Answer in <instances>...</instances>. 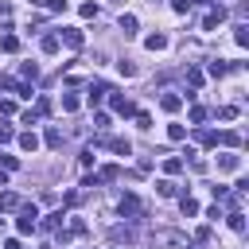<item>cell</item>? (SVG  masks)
<instances>
[{"label": "cell", "mask_w": 249, "mask_h": 249, "mask_svg": "<svg viewBox=\"0 0 249 249\" xmlns=\"http://www.w3.org/2000/svg\"><path fill=\"white\" fill-rule=\"evenodd\" d=\"M97 179H121V167H113V163H109V167H101V175H97Z\"/></svg>", "instance_id": "cell-38"}, {"label": "cell", "mask_w": 249, "mask_h": 249, "mask_svg": "<svg viewBox=\"0 0 249 249\" xmlns=\"http://www.w3.org/2000/svg\"><path fill=\"white\" fill-rule=\"evenodd\" d=\"M218 167H222V171H237V167H241V160H237L233 152H226V156H218Z\"/></svg>", "instance_id": "cell-12"}, {"label": "cell", "mask_w": 249, "mask_h": 249, "mask_svg": "<svg viewBox=\"0 0 249 249\" xmlns=\"http://www.w3.org/2000/svg\"><path fill=\"white\" fill-rule=\"evenodd\" d=\"M191 249H198V245H191Z\"/></svg>", "instance_id": "cell-46"}, {"label": "cell", "mask_w": 249, "mask_h": 249, "mask_svg": "<svg viewBox=\"0 0 249 249\" xmlns=\"http://www.w3.org/2000/svg\"><path fill=\"white\" fill-rule=\"evenodd\" d=\"M109 105H113L121 117H132V113H136V105H132L128 97H121V93H113V97H109Z\"/></svg>", "instance_id": "cell-5"}, {"label": "cell", "mask_w": 249, "mask_h": 249, "mask_svg": "<svg viewBox=\"0 0 249 249\" xmlns=\"http://www.w3.org/2000/svg\"><path fill=\"white\" fill-rule=\"evenodd\" d=\"M226 222H230V230H233V233H245V214H241V210H230V214H226Z\"/></svg>", "instance_id": "cell-8"}, {"label": "cell", "mask_w": 249, "mask_h": 249, "mask_svg": "<svg viewBox=\"0 0 249 249\" xmlns=\"http://www.w3.org/2000/svg\"><path fill=\"white\" fill-rule=\"evenodd\" d=\"M163 171H167V175H179V171H183V160H175V156L163 160Z\"/></svg>", "instance_id": "cell-26"}, {"label": "cell", "mask_w": 249, "mask_h": 249, "mask_svg": "<svg viewBox=\"0 0 249 249\" xmlns=\"http://www.w3.org/2000/svg\"><path fill=\"white\" fill-rule=\"evenodd\" d=\"M156 241H160V245H183V233H175V230H163V233H156Z\"/></svg>", "instance_id": "cell-13"}, {"label": "cell", "mask_w": 249, "mask_h": 249, "mask_svg": "<svg viewBox=\"0 0 249 249\" xmlns=\"http://www.w3.org/2000/svg\"><path fill=\"white\" fill-rule=\"evenodd\" d=\"M144 47H148V51H163V47H167V35H160V31H156V35H148V39H144Z\"/></svg>", "instance_id": "cell-15"}, {"label": "cell", "mask_w": 249, "mask_h": 249, "mask_svg": "<svg viewBox=\"0 0 249 249\" xmlns=\"http://www.w3.org/2000/svg\"><path fill=\"white\" fill-rule=\"evenodd\" d=\"M171 8H175V12H179V16H187V12H191V0H175V4H171Z\"/></svg>", "instance_id": "cell-40"}, {"label": "cell", "mask_w": 249, "mask_h": 249, "mask_svg": "<svg viewBox=\"0 0 249 249\" xmlns=\"http://www.w3.org/2000/svg\"><path fill=\"white\" fill-rule=\"evenodd\" d=\"M58 47H62V43H58V35H47V39H43V54H54Z\"/></svg>", "instance_id": "cell-24"}, {"label": "cell", "mask_w": 249, "mask_h": 249, "mask_svg": "<svg viewBox=\"0 0 249 249\" xmlns=\"http://www.w3.org/2000/svg\"><path fill=\"white\" fill-rule=\"evenodd\" d=\"M222 144H226V148H237L241 136H237V132H222Z\"/></svg>", "instance_id": "cell-37"}, {"label": "cell", "mask_w": 249, "mask_h": 249, "mask_svg": "<svg viewBox=\"0 0 249 249\" xmlns=\"http://www.w3.org/2000/svg\"><path fill=\"white\" fill-rule=\"evenodd\" d=\"M109 237H113V241H132L136 233H132L128 226H113V230H109Z\"/></svg>", "instance_id": "cell-16"}, {"label": "cell", "mask_w": 249, "mask_h": 249, "mask_svg": "<svg viewBox=\"0 0 249 249\" xmlns=\"http://www.w3.org/2000/svg\"><path fill=\"white\" fill-rule=\"evenodd\" d=\"M105 144H109V152H117V156H128V152H132V144H128L124 136H113V140H105Z\"/></svg>", "instance_id": "cell-7"}, {"label": "cell", "mask_w": 249, "mask_h": 249, "mask_svg": "<svg viewBox=\"0 0 249 249\" xmlns=\"http://www.w3.org/2000/svg\"><path fill=\"white\" fill-rule=\"evenodd\" d=\"M47 113H51V97H39L35 101V117H47Z\"/></svg>", "instance_id": "cell-31"}, {"label": "cell", "mask_w": 249, "mask_h": 249, "mask_svg": "<svg viewBox=\"0 0 249 249\" xmlns=\"http://www.w3.org/2000/svg\"><path fill=\"white\" fill-rule=\"evenodd\" d=\"M0 113H16V101H8V97H4V101H0Z\"/></svg>", "instance_id": "cell-44"}, {"label": "cell", "mask_w": 249, "mask_h": 249, "mask_svg": "<svg viewBox=\"0 0 249 249\" xmlns=\"http://www.w3.org/2000/svg\"><path fill=\"white\" fill-rule=\"evenodd\" d=\"M43 140H47V148H62V132H58V128H47Z\"/></svg>", "instance_id": "cell-20"}, {"label": "cell", "mask_w": 249, "mask_h": 249, "mask_svg": "<svg viewBox=\"0 0 249 249\" xmlns=\"http://www.w3.org/2000/svg\"><path fill=\"white\" fill-rule=\"evenodd\" d=\"M218 117H222V121H233V117H237V105H222Z\"/></svg>", "instance_id": "cell-34"}, {"label": "cell", "mask_w": 249, "mask_h": 249, "mask_svg": "<svg viewBox=\"0 0 249 249\" xmlns=\"http://www.w3.org/2000/svg\"><path fill=\"white\" fill-rule=\"evenodd\" d=\"M39 226H43V230H58V226H62V210H54V214H47V218H43Z\"/></svg>", "instance_id": "cell-18"}, {"label": "cell", "mask_w": 249, "mask_h": 249, "mask_svg": "<svg viewBox=\"0 0 249 249\" xmlns=\"http://www.w3.org/2000/svg\"><path fill=\"white\" fill-rule=\"evenodd\" d=\"M179 105H183V97H179V93H163V97H160V109H163V113H175Z\"/></svg>", "instance_id": "cell-6"}, {"label": "cell", "mask_w": 249, "mask_h": 249, "mask_svg": "<svg viewBox=\"0 0 249 249\" xmlns=\"http://www.w3.org/2000/svg\"><path fill=\"white\" fill-rule=\"evenodd\" d=\"M19 74H23L27 82H35V78H39V66H35V62H23V66H19Z\"/></svg>", "instance_id": "cell-25"}, {"label": "cell", "mask_w": 249, "mask_h": 249, "mask_svg": "<svg viewBox=\"0 0 249 249\" xmlns=\"http://www.w3.org/2000/svg\"><path fill=\"white\" fill-rule=\"evenodd\" d=\"M19 206H23V202H19L16 191H4V195H0V210H19Z\"/></svg>", "instance_id": "cell-9"}, {"label": "cell", "mask_w": 249, "mask_h": 249, "mask_svg": "<svg viewBox=\"0 0 249 249\" xmlns=\"http://www.w3.org/2000/svg\"><path fill=\"white\" fill-rule=\"evenodd\" d=\"M187 82L198 89V86H202V70H198V66H191V70H187Z\"/></svg>", "instance_id": "cell-29"}, {"label": "cell", "mask_w": 249, "mask_h": 249, "mask_svg": "<svg viewBox=\"0 0 249 249\" xmlns=\"http://www.w3.org/2000/svg\"><path fill=\"white\" fill-rule=\"evenodd\" d=\"M78 12H82V19H97V4H93V0H86Z\"/></svg>", "instance_id": "cell-23"}, {"label": "cell", "mask_w": 249, "mask_h": 249, "mask_svg": "<svg viewBox=\"0 0 249 249\" xmlns=\"http://www.w3.org/2000/svg\"><path fill=\"white\" fill-rule=\"evenodd\" d=\"M226 70H230V66H226V62H222V58H218V62H210V74H214V78H222V74H226Z\"/></svg>", "instance_id": "cell-39"}, {"label": "cell", "mask_w": 249, "mask_h": 249, "mask_svg": "<svg viewBox=\"0 0 249 249\" xmlns=\"http://www.w3.org/2000/svg\"><path fill=\"white\" fill-rule=\"evenodd\" d=\"M0 230H4V218H0Z\"/></svg>", "instance_id": "cell-45"}, {"label": "cell", "mask_w": 249, "mask_h": 249, "mask_svg": "<svg viewBox=\"0 0 249 249\" xmlns=\"http://www.w3.org/2000/svg\"><path fill=\"white\" fill-rule=\"evenodd\" d=\"M183 136H187L183 124H167V140H183Z\"/></svg>", "instance_id": "cell-32"}, {"label": "cell", "mask_w": 249, "mask_h": 249, "mask_svg": "<svg viewBox=\"0 0 249 249\" xmlns=\"http://www.w3.org/2000/svg\"><path fill=\"white\" fill-rule=\"evenodd\" d=\"M195 136H198V144H206V148H210V144H218V132H210V128H198Z\"/></svg>", "instance_id": "cell-21"}, {"label": "cell", "mask_w": 249, "mask_h": 249, "mask_svg": "<svg viewBox=\"0 0 249 249\" xmlns=\"http://www.w3.org/2000/svg\"><path fill=\"white\" fill-rule=\"evenodd\" d=\"M58 43H66L70 51H78L86 39H82V31H78V27H62V31H58Z\"/></svg>", "instance_id": "cell-3"}, {"label": "cell", "mask_w": 249, "mask_h": 249, "mask_svg": "<svg viewBox=\"0 0 249 249\" xmlns=\"http://www.w3.org/2000/svg\"><path fill=\"white\" fill-rule=\"evenodd\" d=\"M12 136H16V132H12V124H0V144H8Z\"/></svg>", "instance_id": "cell-43"}, {"label": "cell", "mask_w": 249, "mask_h": 249, "mask_svg": "<svg viewBox=\"0 0 249 249\" xmlns=\"http://www.w3.org/2000/svg\"><path fill=\"white\" fill-rule=\"evenodd\" d=\"M136 27H140V23H136V16H132V12H124V16H121V31H124V35H136Z\"/></svg>", "instance_id": "cell-14"}, {"label": "cell", "mask_w": 249, "mask_h": 249, "mask_svg": "<svg viewBox=\"0 0 249 249\" xmlns=\"http://www.w3.org/2000/svg\"><path fill=\"white\" fill-rule=\"evenodd\" d=\"M93 128L105 132V128H109V113H97V117H93Z\"/></svg>", "instance_id": "cell-36"}, {"label": "cell", "mask_w": 249, "mask_h": 249, "mask_svg": "<svg viewBox=\"0 0 249 249\" xmlns=\"http://www.w3.org/2000/svg\"><path fill=\"white\" fill-rule=\"evenodd\" d=\"M202 121H206V109L195 105V109H191V124H202Z\"/></svg>", "instance_id": "cell-35"}, {"label": "cell", "mask_w": 249, "mask_h": 249, "mask_svg": "<svg viewBox=\"0 0 249 249\" xmlns=\"http://www.w3.org/2000/svg\"><path fill=\"white\" fill-rule=\"evenodd\" d=\"M117 210H121V218H140V214H144V206H140V198H136V195H124Z\"/></svg>", "instance_id": "cell-2"}, {"label": "cell", "mask_w": 249, "mask_h": 249, "mask_svg": "<svg viewBox=\"0 0 249 249\" xmlns=\"http://www.w3.org/2000/svg\"><path fill=\"white\" fill-rule=\"evenodd\" d=\"M97 183H101V179H97V175H86V179H82V191H93V187H97Z\"/></svg>", "instance_id": "cell-41"}, {"label": "cell", "mask_w": 249, "mask_h": 249, "mask_svg": "<svg viewBox=\"0 0 249 249\" xmlns=\"http://www.w3.org/2000/svg\"><path fill=\"white\" fill-rule=\"evenodd\" d=\"M117 70H121V74H124V78H132V74H136V66H132V62H128V58H121V62H117Z\"/></svg>", "instance_id": "cell-33"}, {"label": "cell", "mask_w": 249, "mask_h": 249, "mask_svg": "<svg viewBox=\"0 0 249 249\" xmlns=\"http://www.w3.org/2000/svg\"><path fill=\"white\" fill-rule=\"evenodd\" d=\"M105 93H109V86H105V82H89V105H97Z\"/></svg>", "instance_id": "cell-10"}, {"label": "cell", "mask_w": 249, "mask_h": 249, "mask_svg": "<svg viewBox=\"0 0 249 249\" xmlns=\"http://www.w3.org/2000/svg\"><path fill=\"white\" fill-rule=\"evenodd\" d=\"M222 19H226V8H222V4H218V8H210V12H206V16H202V27H206V31H214V27H218V23H222Z\"/></svg>", "instance_id": "cell-4"}, {"label": "cell", "mask_w": 249, "mask_h": 249, "mask_svg": "<svg viewBox=\"0 0 249 249\" xmlns=\"http://www.w3.org/2000/svg\"><path fill=\"white\" fill-rule=\"evenodd\" d=\"M16 47H19V39H16V35H4V39H0V51H8V54H12Z\"/></svg>", "instance_id": "cell-28"}, {"label": "cell", "mask_w": 249, "mask_h": 249, "mask_svg": "<svg viewBox=\"0 0 249 249\" xmlns=\"http://www.w3.org/2000/svg\"><path fill=\"white\" fill-rule=\"evenodd\" d=\"M156 191H160L163 198H171V195H179V187H175L171 179H160V183H156Z\"/></svg>", "instance_id": "cell-17"}, {"label": "cell", "mask_w": 249, "mask_h": 249, "mask_svg": "<svg viewBox=\"0 0 249 249\" xmlns=\"http://www.w3.org/2000/svg\"><path fill=\"white\" fill-rule=\"evenodd\" d=\"M0 163H4L8 171H16V167H19V160H16V156H0Z\"/></svg>", "instance_id": "cell-42"}, {"label": "cell", "mask_w": 249, "mask_h": 249, "mask_svg": "<svg viewBox=\"0 0 249 249\" xmlns=\"http://www.w3.org/2000/svg\"><path fill=\"white\" fill-rule=\"evenodd\" d=\"M35 8H51V12H66V0H31Z\"/></svg>", "instance_id": "cell-19"}, {"label": "cell", "mask_w": 249, "mask_h": 249, "mask_svg": "<svg viewBox=\"0 0 249 249\" xmlns=\"http://www.w3.org/2000/svg\"><path fill=\"white\" fill-rule=\"evenodd\" d=\"M19 148H23V152H35V148H39V136H35L31 128H27V132H19Z\"/></svg>", "instance_id": "cell-11"}, {"label": "cell", "mask_w": 249, "mask_h": 249, "mask_svg": "<svg viewBox=\"0 0 249 249\" xmlns=\"http://www.w3.org/2000/svg\"><path fill=\"white\" fill-rule=\"evenodd\" d=\"M19 233H31V230H39V206L31 202V206H19Z\"/></svg>", "instance_id": "cell-1"}, {"label": "cell", "mask_w": 249, "mask_h": 249, "mask_svg": "<svg viewBox=\"0 0 249 249\" xmlns=\"http://www.w3.org/2000/svg\"><path fill=\"white\" fill-rule=\"evenodd\" d=\"M78 105H82V101H78V97H74V93H62V109H66V113H74V109H78Z\"/></svg>", "instance_id": "cell-30"}, {"label": "cell", "mask_w": 249, "mask_h": 249, "mask_svg": "<svg viewBox=\"0 0 249 249\" xmlns=\"http://www.w3.org/2000/svg\"><path fill=\"white\" fill-rule=\"evenodd\" d=\"M233 39H237V47H249V27L237 23V35H233Z\"/></svg>", "instance_id": "cell-27"}, {"label": "cell", "mask_w": 249, "mask_h": 249, "mask_svg": "<svg viewBox=\"0 0 249 249\" xmlns=\"http://www.w3.org/2000/svg\"><path fill=\"white\" fill-rule=\"evenodd\" d=\"M179 206H183V214H187V218H191V214H198V202H195L191 195H183V198H179Z\"/></svg>", "instance_id": "cell-22"}]
</instances>
